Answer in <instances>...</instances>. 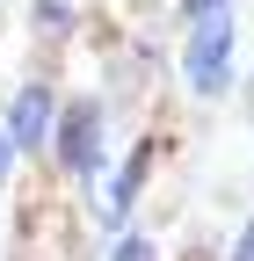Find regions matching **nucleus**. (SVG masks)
Returning <instances> with one entry per match:
<instances>
[{
  "label": "nucleus",
  "instance_id": "f257e3e1",
  "mask_svg": "<svg viewBox=\"0 0 254 261\" xmlns=\"http://www.w3.org/2000/svg\"><path fill=\"white\" fill-rule=\"evenodd\" d=\"M182 80L196 94H225V80H233V15L196 22V37L182 44Z\"/></svg>",
  "mask_w": 254,
  "mask_h": 261
},
{
  "label": "nucleus",
  "instance_id": "f03ea898",
  "mask_svg": "<svg viewBox=\"0 0 254 261\" xmlns=\"http://www.w3.org/2000/svg\"><path fill=\"white\" fill-rule=\"evenodd\" d=\"M51 152H58L66 174H94L102 167V102H66V116L51 130Z\"/></svg>",
  "mask_w": 254,
  "mask_h": 261
},
{
  "label": "nucleus",
  "instance_id": "7ed1b4c3",
  "mask_svg": "<svg viewBox=\"0 0 254 261\" xmlns=\"http://www.w3.org/2000/svg\"><path fill=\"white\" fill-rule=\"evenodd\" d=\"M51 130H58V102H51V87H44V80H22L15 102H8V138H15L22 152H37Z\"/></svg>",
  "mask_w": 254,
  "mask_h": 261
},
{
  "label": "nucleus",
  "instance_id": "20e7f679",
  "mask_svg": "<svg viewBox=\"0 0 254 261\" xmlns=\"http://www.w3.org/2000/svg\"><path fill=\"white\" fill-rule=\"evenodd\" d=\"M145 167H153V145H138V152H131V167L116 174L109 203H102V218H109V225H123V218H131V203H138V181H145Z\"/></svg>",
  "mask_w": 254,
  "mask_h": 261
},
{
  "label": "nucleus",
  "instance_id": "39448f33",
  "mask_svg": "<svg viewBox=\"0 0 254 261\" xmlns=\"http://www.w3.org/2000/svg\"><path fill=\"white\" fill-rule=\"evenodd\" d=\"M29 22H37V37H66V29H73V0H37Z\"/></svg>",
  "mask_w": 254,
  "mask_h": 261
},
{
  "label": "nucleus",
  "instance_id": "423d86ee",
  "mask_svg": "<svg viewBox=\"0 0 254 261\" xmlns=\"http://www.w3.org/2000/svg\"><path fill=\"white\" fill-rule=\"evenodd\" d=\"M109 261H153V247H145V240H138V232H123V240H116V254H109Z\"/></svg>",
  "mask_w": 254,
  "mask_h": 261
},
{
  "label": "nucleus",
  "instance_id": "0eeeda50",
  "mask_svg": "<svg viewBox=\"0 0 254 261\" xmlns=\"http://www.w3.org/2000/svg\"><path fill=\"white\" fill-rule=\"evenodd\" d=\"M233 0H182V22H204V15H225Z\"/></svg>",
  "mask_w": 254,
  "mask_h": 261
},
{
  "label": "nucleus",
  "instance_id": "6e6552de",
  "mask_svg": "<svg viewBox=\"0 0 254 261\" xmlns=\"http://www.w3.org/2000/svg\"><path fill=\"white\" fill-rule=\"evenodd\" d=\"M233 261H254V218H247V232H240V247H233Z\"/></svg>",
  "mask_w": 254,
  "mask_h": 261
},
{
  "label": "nucleus",
  "instance_id": "1a4fd4ad",
  "mask_svg": "<svg viewBox=\"0 0 254 261\" xmlns=\"http://www.w3.org/2000/svg\"><path fill=\"white\" fill-rule=\"evenodd\" d=\"M15 152H22V145L8 138V130H0V174H8V167H15Z\"/></svg>",
  "mask_w": 254,
  "mask_h": 261
}]
</instances>
